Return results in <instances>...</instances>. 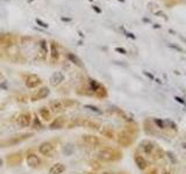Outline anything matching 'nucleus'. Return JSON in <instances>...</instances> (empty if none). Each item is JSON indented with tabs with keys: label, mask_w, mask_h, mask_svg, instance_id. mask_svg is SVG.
Listing matches in <instances>:
<instances>
[{
	"label": "nucleus",
	"mask_w": 186,
	"mask_h": 174,
	"mask_svg": "<svg viewBox=\"0 0 186 174\" xmlns=\"http://www.w3.org/2000/svg\"><path fill=\"white\" fill-rule=\"evenodd\" d=\"M98 158L101 160H105V161H112L116 157H115V152L112 149H104V150L99 151Z\"/></svg>",
	"instance_id": "1"
},
{
	"label": "nucleus",
	"mask_w": 186,
	"mask_h": 174,
	"mask_svg": "<svg viewBox=\"0 0 186 174\" xmlns=\"http://www.w3.org/2000/svg\"><path fill=\"white\" fill-rule=\"evenodd\" d=\"M26 161H27V165L30 168H37L41 165V160L38 158V155H36L35 153H29L26 158Z\"/></svg>",
	"instance_id": "2"
},
{
	"label": "nucleus",
	"mask_w": 186,
	"mask_h": 174,
	"mask_svg": "<svg viewBox=\"0 0 186 174\" xmlns=\"http://www.w3.org/2000/svg\"><path fill=\"white\" fill-rule=\"evenodd\" d=\"M64 79H65V77H64L63 72H61V71L54 72L51 78H50V85L54 87H57L58 85H61L64 81Z\"/></svg>",
	"instance_id": "3"
},
{
	"label": "nucleus",
	"mask_w": 186,
	"mask_h": 174,
	"mask_svg": "<svg viewBox=\"0 0 186 174\" xmlns=\"http://www.w3.org/2000/svg\"><path fill=\"white\" fill-rule=\"evenodd\" d=\"M54 150V145L53 143H50V142H44L42 144L38 146V151H40V153L43 155H51V152Z\"/></svg>",
	"instance_id": "4"
},
{
	"label": "nucleus",
	"mask_w": 186,
	"mask_h": 174,
	"mask_svg": "<svg viewBox=\"0 0 186 174\" xmlns=\"http://www.w3.org/2000/svg\"><path fill=\"white\" fill-rule=\"evenodd\" d=\"M24 82H26V86L28 88H35V87H37L41 84V79L37 76H35V74H30V76L26 78V81Z\"/></svg>",
	"instance_id": "5"
},
{
	"label": "nucleus",
	"mask_w": 186,
	"mask_h": 174,
	"mask_svg": "<svg viewBox=\"0 0 186 174\" xmlns=\"http://www.w3.org/2000/svg\"><path fill=\"white\" fill-rule=\"evenodd\" d=\"M30 122H32V117H30V114H28V113L21 114V115L19 116V118H18V123H19V126H22V128L28 126L29 124H30Z\"/></svg>",
	"instance_id": "6"
},
{
	"label": "nucleus",
	"mask_w": 186,
	"mask_h": 174,
	"mask_svg": "<svg viewBox=\"0 0 186 174\" xmlns=\"http://www.w3.org/2000/svg\"><path fill=\"white\" fill-rule=\"evenodd\" d=\"M83 140H84L87 145H90V146H99V145H100V139H99L98 137H96V136L85 135V136H83Z\"/></svg>",
	"instance_id": "7"
},
{
	"label": "nucleus",
	"mask_w": 186,
	"mask_h": 174,
	"mask_svg": "<svg viewBox=\"0 0 186 174\" xmlns=\"http://www.w3.org/2000/svg\"><path fill=\"white\" fill-rule=\"evenodd\" d=\"M134 160H135V164H136V166L138 167V169L144 171V169L147 168L148 163H147V160L144 159L142 155H135V157H134Z\"/></svg>",
	"instance_id": "8"
},
{
	"label": "nucleus",
	"mask_w": 186,
	"mask_h": 174,
	"mask_svg": "<svg viewBox=\"0 0 186 174\" xmlns=\"http://www.w3.org/2000/svg\"><path fill=\"white\" fill-rule=\"evenodd\" d=\"M64 171H65V166L61 163H58V164L53 165L49 168V174H62Z\"/></svg>",
	"instance_id": "9"
},
{
	"label": "nucleus",
	"mask_w": 186,
	"mask_h": 174,
	"mask_svg": "<svg viewBox=\"0 0 186 174\" xmlns=\"http://www.w3.org/2000/svg\"><path fill=\"white\" fill-rule=\"evenodd\" d=\"M50 58L53 62H56L59 58V51H58V48L56 47V44L51 42L50 43Z\"/></svg>",
	"instance_id": "10"
},
{
	"label": "nucleus",
	"mask_w": 186,
	"mask_h": 174,
	"mask_svg": "<svg viewBox=\"0 0 186 174\" xmlns=\"http://www.w3.org/2000/svg\"><path fill=\"white\" fill-rule=\"evenodd\" d=\"M141 147H142V150H143V152L145 153V155H151L154 149H155V145H154L151 142L145 140V142H143V144H142Z\"/></svg>",
	"instance_id": "11"
},
{
	"label": "nucleus",
	"mask_w": 186,
	"mask_h": 174,
	"mask_svg": "<svg viewBox=\"0 0 186 174\" xmlns=\"http://www.w3.org/2000/svg\"><path fill=\"white\" fill-rule=\"evenodd\" d=\"M38 47H40V53L43 58L47 56L48 53V44H47V41L45 39H41L38 42Z\"/></svg>",
	"instance_id": "12"
},
{
	"label": "nucleus",
	"mask_w": 186,
	"mask_h": 174,
	"mask_svg": "<svg viewBox=\"0 0 186 174\" xmlns=\"http://www.w3.org/2000/svg\"><path fill=\"white\" fill-rule=\"evenodd\" d=\"M49 94H50V91H49L48 87H42V88H40V91L36 94V99H38V100L40 99H45Z\"/></svg>",
	"instance_id": "13"
},
{
	"label": "nucleus",
	"mask_w": 186,
	"mask_h": 174,
	"mask_svg": "<svg viewBox=\"0 0 186 174\" xmlns=\"http://www.w3.org/2000/svg\"><path fill=\"white\" fill-rule=\"evenodd\" d=\"M67 59L71 62V63H73L75 65H78V66H80V68H83V64H81V60L79 59V58L77 57L76 55H73V53H71V52H69L67 55Z\"/></svg>",
	"instance_id": "14"
},
{
	"label": "nucleus",
	"mask_w": 186,
	"mask_h": 174,
	"mask_svg": "<svg viewBox=\"0 0 186 174\" xmlns=\"http://www.w3.org/2000/svg\"><path fill=\"white\" fill-rule=\"evenodd\" d=\"M63 126V121L62 118H55L51 123H50V126H49V128L50 129H53V130H55V129H61Z\"/></svg>",
	"instance_id": "15"
},
{
	"label": "nucleus",
	"mask_w": 186,
	"mask_h": 174,
	"mask_svg": "<svg viewBox=\"0 0 186 174\" xmlns=\"http://www.w3.org/2000/svg\"><path fill=\"white\" fill-rule=\"evenodd\" d=\"M75 152V146L73 144H67L63 147V155H71Z\"/></svg>",
	"instance_id": "16"
},
{
	"label": "nucleus",
	"mask_w": 186,
	"mask_h": 174,
	"mask_svg": "<svg viewBox=\"0 0 186 174\" xmlns=\"http://www.w3.org/2000/svg\"><path fill=\"white\" fill-rule=\"evenodd\" d=\"M90 86H91V89H92L93 92H99L100 89H102L100 84L98 81H96V80H92V79L90 80Z\"/></svg>",
	"instance_id": "17"
},
{
	"label": "nucleus",
	"mask_w": 186,
	"mask_h": 174,
	"mask_svg": "<svg viewBox=\"0 0 186 174\" xmlns=\"http://www.w3.org/2000/svg\"><path fill=\"white\" fill-rule=\"evenodd\" d=\"M40 115H41V117L44 118V120H49V118H50V111H49V109H47V108H41V109H40Z\"/></svg>",
	"instance_id": "18"
},
{
	"label": "nucleus",
	"mask_w": 186,
	"mask_h": 174,
	"mask_svg": "<svg viewBox=\"0 0 186 174\" xmlns=\"http://www.w3.org/2000/svg\"><path fill=\"white\" fill-rule=\"evenodd\" d=\"M50 107H51V109L53 110H55V111H57V110H62V108H63V106H62V103L59 101H53L51 103H50Z\"/></svg>",
	"instance_id": "19"
},
{
	"label": "nucleus",
	"mask_w": 186,
	"mask_h": 174,
	"mask_svg": "<svg viewBox=\"0 0 186 174\" xmlns=\"http://www.w3.org/2000/svg\"><path fill=\"white\" fill-rule=\"evenodd\" d=\"M154 122H155V124L159 128V129H167V123H165V121H163V120H161V118H155L154 120Z\"/></svg>",
	"instance_id": "20"
},
{
	"label": "nucleus",
	"mask_w": 186,
	"mask_h": 174,
	"mask_svg": "<svg viewBox=\"0 0 186 174\" xmlns=\"http://www.w3.org/2000/svg\"><path fill=\"white\" fill-rule=\"evenodd\" d=\"M85 108L86 109H90V110H92V111H94V113H99V114L101 113V111L99 110V108H97V107H94V106H91V105H86Z\"/></svg>",
	"instance_id": "21"
},
{
	"label": "nucleus",
	"mask_w": 186,
	"mask_h": 174,
	"mask_svg": "<svg viewBox=\"0 0 186 174\" xmlns=\"http://www.w3.org/2000/svg\"><path fill=\"white\" fill-rule=\"evenodd\" d=\"M165 123H167V126H170L171 129H177V126L175 122H172L171 120H167L165 121Z\"/></svg>",
	"instance_id": "22"
},
{
	"label": "nucleus",
	"mask_w": 186,
	"mask_h": 174,
	"mask_svg": "<svg viewBox=\"0 0 186 174\" xmlns=\"http://www.w3.org/2000/svg\"><path fill=\"white\" fill-rule=\"evenodd\" d=\"M36 23L40 26V27H42V28H48L49 26L48 23H45V22H43L42 20H40V19H36Z\"/></svg>",
	"instance_id": "23"
},
{
	"label": "nucleus",
	"mask_w": 186,
	"mask_h": 174,
	"mask_svg": "<svg viewBox=\"0 0 186 174\" xmlns=\"http://www.w3.org/2000/svg\"><path fill=\"white\" fill-rule=\"evenodd\" d=\"M33 126H34V128H36V129H38V128H41V126H42V124L40 123V121H38L37 117H35V118H34V124H33Z\"/></svg>",
	"instance_id": "24"
},
{
	"label": "nucleus",
	"mask_w": 186,
	"mask_h": 174,
	"mask_svg": "<svg viewBox=\"0 0 186 174\" xmlns=\"http://www.w3.org/2000/svg\"><path fill=\"white\" fill-rule=\"evenodd\" d=\"M154 14L158 15L159 18H167L165 13H164V12H162V10H154Z\"/></svg>",
	"instance_id": "25"
},
{
	"label": "nucleus",
	"mask_w": 186,
	"mask_h": 174,
	"mask_svg": "<svg viewBox=\"0 0 186 174\" xmlns=\"http://www.w3.org/2000/svg\"><path fill=\"white\" fill-rule=\"evenodd\" d=\"M169 47L172 49H175V50H177V51H179V52H183V49H181L180 47L176 45V44H169Z\"/></svg>",
	"instance_id": "26"
},
{
	"label": "nucleus",
	"mask_w": 186,
	"mask_h": 174,
	"mask_svg": "<svg viewBox=\"0 0 186 174\" xmlns=\"http://www.w3.org/2000/svg\"><path fill=\"white\" fill-rule=\"evenodd\" d=\"M167 157L170 158V160H171L172 163H177V160H176V157H175V155H172L171 152H167Z\"/></svg>",
	"instance_id": "27"
},
{
	"label": "nucleus",
	"mask_w": 186,
	"mask_h": 174,
	"mask_svg": "<svg viewBox=\"0 0 186 174\" xmlns=\"http://www.w3.org/2000/svg\"><path fill=\"white\" fill-rule=\"evenodd\" d=\"M123 31H124V30H123ZM124 35H126L127 37H129V39H136V36H135V35L132 34V33H128V31H124Z\"/></svg>",
	"instance_id": "28"
},
{
	"label": "nucleus",
	"mask_w": 186,
	"mask_h": 174,
	"mask_svg": "<svg viewBox=\"0 0 186 174\" xmlns=\"http://www.w3.org/2000/svg\"><path fill=\"white\" fill-rule=\"evenodd\" d=\"M115 50H116L118 52L122 53V55H124V53H127V51H126V50H124L123 48H116V49H115Z\"/></svg>",
	"instance_id": "29"
},
{
	"label": "nucleus",
	"mask_w": 186,
	"mask_h": 174,
	"mask_svg": "<svg viewBox=\"0 0 186 174\" xmlns=\"http://www.w3.org/2000/svg\"><path fill=\"white\" fill-rule=\"evenodd\" d=\"M92 8H93V10H94V12H97V13H99V14L101 13V10L99 8V7H98V6H92Z\"/></svg>",
	"instance_id": "30"
},
{
	"label": "nucleus",
	"mask_w": 186,
	"mask_h": 174,
	"mask_svg": "<svg viewBox=\"0 0 186 174\" xmlns=\"http://www.w3.org/2000/svg\"><path fill=\"white\" fill-rule=\"evenodd\" d=\"M176 100H177V101H178V102H179V103H183V105H185V101H184V100H183L181 97H176Z\"/></svg>",
	"instance_id": "31"
},
{
	"label": "nucleus",
	"mask_w": 186,
	"mask_h": 174,
	"mask_svg": "<svg viewBox=\"0 0 186 174\" xmlns=\"http://www.w3.org/2000/svg\"><path fill=\"white\" fill-rule=\"evenodd\" d=\"M62 21H65V22H70V21H71V19H70V18H64V16H63Z\"/></svg>",
	"instance_id": "32"
},
{
	"label": "nucleus",
	"mask_w": 186,
	"mask_h": 174,
	"mask_svg": "<svg viewBox=\"0 0 186 174\" xmlns=\"http://www.w3.org/2000/svg\"><path fill=\"white\" fill-rule=\"evenodd\" d=\"M144 74H145L147 77L150 78V79H154V76H153V74H150V73H149V72H144Z\"/></svg>",
	"instance_id": "33"
},
{
	"label": "nucleus",
	"mask_w": 186,
	"mask_h": 174,
	"mask_svg": "<svg viewBox=\"0 0 186 174\" xmlns=\"http://www.w3.org/2000/svg\"><path fill=\"white\" fill-rule=\"evenodd\" d=\"M2 166H4V160H2V158L0 157V168H1Z\"/></svg>",
	"instance_id": "34"
},
{
	"label": "nucleus",
	"mask_w": 186,
	"mask_h": 174,
	"mask_svg": "<svg viewBox=\"0 0 186 174\" xmlns=\"http://www.w3.org/2000/svg\"><path fill=\"white\" fill-rule=\"evenodd\" d=\"M154 28H161V26L158 23H156V24H154Z\"/></svg>",
	"instance_id": "35"
},
{
	"label": "nucleus",
	"mask_w": 186,
	"mask_h": 174,
	"mask_svg": "<svg viewBox=\"0 0 186 174\" xmlns=\"http://www.w3.org/2000/svg\"><path fill=\"white\" fill-rule=\"evenodd\" d=\"M181 146H183V149H185L186 150V143L184 142V143H181Z\"/></svg>",
	"instance_id": "36"
},
{
	"label": "nucleus",
	"mask_w": 186,
	"mask_h": 174,
	"mask_svg": "<svg viewBox=\"0 0 186 174\" xmlns=\"http://www.w3.org/2000/svg\"><path fill=\"white\" fill-rule=\"evenodd\" d=\"M143 21H144V22H150V20H149V19H145V18H143Z\"/></svg>",
	"instance_id": "37"
},
{
	"label": "nucleus",
	"mask_w": 186,
	"mask_h": 174,
	"mask_svg": "<svg viewBox=\"0 0 186 174\" xmlns=\"http://www.w3.org/2000/svg\"><path fill=\"white\" fill-rule=\"evenodd\" d=\"M101 174H112V173H108V172H104V173H101Z\"/></svg>",
	"instance_id": "38"
},
{
	"label": "nucleus",
	"mask_w": 186,
	"mask_h": 174,
	"mask_svg": "<svg viewBox=\"0 0 186 174\" xmlns=\"http://www.w3.org/2000/svg\"><path fill=\"white\" fill-rule=\"evenodd\" d=\"M163 174H171V173H170V172H164Z\"/></svg>",
	"instance_id": "39"
},
{
	"label": "nucleus",
	"mask_w": 186,
	"mask_h": 174,
	"mask_svg": "<svg viewBox=\"0 0 186 174\" xmlns=\"http://www.w3.org/2000/svg\"><path fill=\"white\" fill-rule=\"evenodd\" d=\"M119 1H121V2H124V0H119Z\"/></svg>",
	"instance_id": "40"
},
{
	"label": "nucleus",
	"mask_w": 186,
	"mask_h": 174,
	"mask_svg": "<svg viewBox=\"0 0 186 174\" xmlns=\"http://www.w3.org/2000/svg\"><path fill=\"white\" fill-rule=\"evenodd\" d=\"M89 1H93V0H89Z\"/></svg>",
	"instance_id": "41"
}]
</instances>
